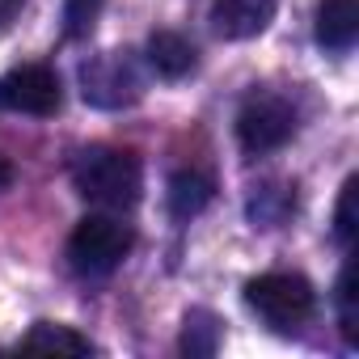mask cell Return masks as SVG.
I'll use <instances>...</instances> for the list:
<instances>
[{
    "label": "cell",
    "mask_w": 359,
    "mask_h": 359,
    "mask_svg": "<svg viewBox=\"0 0 359 359\" xmlns=\"http://www.w3.org/2000/svg\"><path fill=\"white\" fill-rule=\"evenodd\" d=\"M102 5L106 0H68L64 5V34L76 43V39H89L97 18H102Z\"/></svg>",
    "instance_id": "15"
},
{
    "label": "cell",
    "mask_w": 359,
    "mask_h": 359,
    "mask_svg": "<svg viewBox=\"0 0 359 359\" xmlns=\"http://www.w3.org/2000/svg\"><path fill=\"white\" fill-rule=\"evenodd\" d=\"M22 346H26V351H72V355H89V351H93V342H89L85 334H76V330H68V325H55V321H39V325L22 338Z\"/></svg>",
    "instance_id": "11"
},
{
    "label": "cell",
    "mask_w": 359,
    "mask_h": 359,
    "mask_svg": "<svg viewBox=\"0 0 359 359\" xmlns=\"http://www.w3.org/2000/svg\"><path fill=\"white\" fill-rule=\"evenodd\" d=\"M292 135H296V110H292V102H283L275 93H254L237 114V140L250 156H266V152L283 148Z\"/></svg>",
    "instance_id": "4"
},
{
    "label": "cell",
    "mask_w": 359,
    "mask_h": 359,
    "mask_svg": "<svg viewBox=\"0 0 359 359\" xmlns=\"http://www.w3.org/2000/svg\"><path fill=\"white\" fill-rule=\"evenodd\" d=\"M9 182H13V165H9L5 156H0V191H5Z\"/></svg>",
    "instance_id": "18"
},
{
    "label": "cell",
    "mask_w": 359,
    "mask_h": 359,
    "mask_svg": "<svg viewBox=\"0 0 359 359\" xmlns=\"http://www.w3.org/2000/svg\"><path fill=\"white\" fill-rule=\"evenodd\" d=\"M355 177H346L342 182V195H338V208H334V237H338V245H346L351 250V241H355Z\"/></svg>",
    "instance_id": "16"
},
{
    "label": "cell",
    "mask_w": 359,
    "mask_h": 359,
    "mask_svg": "<svg viewBox=\"0 0 359 359\" xmlns=\"http://www.w3.org/2000/svg\"><path fill=\"white\" fill-rule=\"evenodd\" d=\"M279 0H216L212 5V30L229 43L254 39L271 26Z\"/></svg>",
    "instance_id": "7"
},
{
    "label": "cell",
    "mask_w": 359,
    "mask_h": 359,
    "mask_svg": "<svg viewBox=\"0 0 359 359\" xmlns=\"http://www.w3.org/2000/svg\"><path fill=\"white\" fill-rule=\"evenodd\" d=\"M220 346V325L212 313H191L187 330H182V351L187 355H216Z\"/></svg>",
    "instance_id": "14"
},
{
    "label": "cell",
    "mask_w": 359,
    "mask_h": 359,
    "mask_svg": "<svg viewBox=\"0 0 359 359\" xmlns=\"http://www.w3.org/2000/svg\"><path fill=\"white\" fill-rule=\"evenodd\" d=\"M245 304L271 325V330H300L313 309H317V296H313V283L304 275H292V271H266L258 279L245 283Z\"/></svg>",
    "instance_id": "2"
},
{
    "label": "cell",
    "mask_w": 359,
    "mask_h": 359,
    "mask_svg": "<svg viewBox=\"0 0 359 359\" xmlns=\"http://www.w3.org/2000/svg\"><path fill=\"white\" fill-rule=\"evenodd\" d=\"M60 102H64V89L47 64H22V68H9L0 76V110L47 118L60 110Z\"/></svg>",
    "instance_id": "5"
},
{
    "label": "cell",
    "mask_w": 359,
    "mask_h": 359,
    "mask_svg": "<svg viewBox=\"0 0 359 359\" xmlns=\"http://www.w3.org/2000/svg\"><path fill=\"white\" fill-rule=\"evenodd\" d=\"M131 245H135V237H131V229L123 220H114L106 212H93V216H85L72 229V237H68V262H72L76 275H93L97 279V275L118 271L123 258L131 254Z\"/></svg>",
    "instance_id": "3"
},
{
    "label": "cell",
    "mask_w": 359,
    "mask_h": 359,
    "mask_svg": "<svg viewBox=\"0 0 359 359\" xmlns=\"http://www.w3.org/2000/svg\"><path fill=\"white\" fill-rule=\"evenodd\" d=\"M216 187H212V177L199 173V169H177L169 177V216L173 220H191L199 216L208 203H212Z\"/></svg>",
    "instance_id": "10"
},
{
    "label": "cell",
    "mask_w": 359,
    "mask_h": 359,
    "mask_svg": "<svg viewBox=\"0 0 359 359\" xmlns=\"http://www.w3.org/2000/svg\"><path fill=\"white\" fill-rule=\"evenodd\" d=\"M22 5H26V0H0V34L13 26V18L22 13Z\"/></svg>",
    "instance_id": "17"
},
{
    "label": "cell",
    "mask_w": 359,
    "mask_h": 359,
    "mask_svg": "<svg viewBox=\"0 0 359 359\" xmlns=\"http://www.w3.org/2000/svg\"><path fill=\"white\" fill-rule=\"evenodd\" d=\"M81 93H85V102H93L102 110H118L140 97V76H135L131 60H123L118 51H106L81 68Z\"/></svg>",
    "instance_id": "6"
},
{
    "label": "cell",
    "mask_w": 359,
    "mask_h": 359,
    "mask_svg": "<svg viewBox=\"0 0 359 359\" xmlns=\"http://www.w3.org/2000/svg\"><path fill=\"white\" fill-rule=\"evenodd\" d=\"M334 304H338V330H342L346 346H359V292H355V262L342 266V275H338V292H334Z\"/></svg>",
    "instance_id": "12"
},
{
    "label": "cell",
    "mask_w": 359,
    "mask_h": 359,
    "mask_svg": "<svg viewBox=\"0 0 359 359\" xmlns=\"http://www.w3.org/2000/svg\"><path fill=\"white\" fill-rule=\"evenodd\" d=\"M144 55H148L152 72L165 76V81H182V76L195 72V47L173 30H156L148 39V47H144Z\"/></svg>",
    "instance_id": "9"
},
{
    "label": "cell",
    "mask_w": 359,
    "mask_h": 359,
    "mask_svg": "<svg viewBox=\"0 0 359 359\" xmlns=\"http://www.w3.org/2000/svg\"><path fill=\"white\" fill-rule=\"evenodd\" d=\"M292 208H296V195H292V191H283V187H262V191H254V199H250V220L262 224V229H271V224H279Z\"/></svg>",
    "instance_id": "13"
},
{
    "label": "cell",
    "mask_w": 359,
    "mask_h": 359,
    "mask_svg": "<svg viewBox=\"0 0 359 359\" xmlns=\"http://www.w3.org/2000/svg\"><path fill=\"white\" fill-rule=\"evenodd\" d=\"M313 34L325 51L342 55L359 39V0H317V22Z\"/></svg>",
    "instance_id": "8"
},
{
    "label": "cell",
    "mask_w": 359,
    "mask_h": 359,
    "mask_svg": "<svg viewBox=\"0 0 359 359\" xmlns=\"http://www.w3.org/2000/svg\"><path fill=\"white\" fill-rule=\"evenodd\" d=\"M72 187H76L81 199H89V203H97L106 212L135 208L140 191H144L140 156L127 152V148H89L72 165Z\"/></svg>",
    "instance_id": "1"
}]
</instances>
